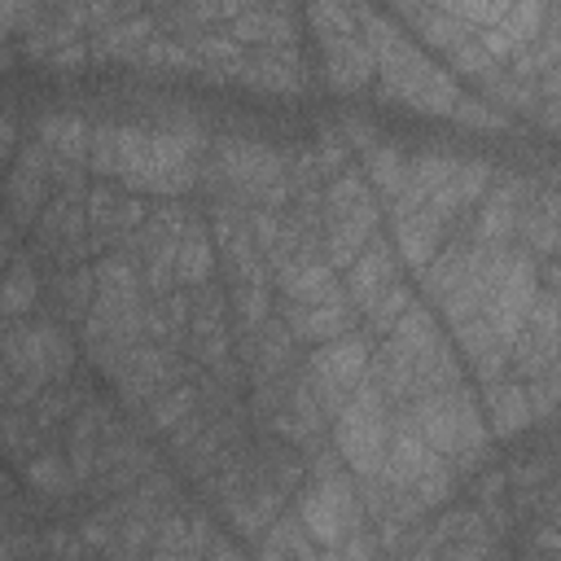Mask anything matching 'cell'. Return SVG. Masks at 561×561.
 I'll return each instance as SVG.
<instances>
[{
	"mask_svg": "<svg viewBox=\"0 0 561 561\" xmlns=\"http://www.w3.org/2000/svg\"><path fill=\"white\" fill-rule=\"evenodd\" d=\"M416 430L430 438V447L443 460H460V465H473L486 443V425H482L478 408L456 386L425 390V399L416 403Z\"/></svg>",
	"mask_w": 561,
	"mask_h": 561,
	"instance_id": "6da1fadb",
	"label": "cell"
},
{
	"mask_svg": "<svg viewBox=\"0 0 561 561\" xmlns=\"http://www.w3.org/2000/svg\"><path fill=\"white\" fill-rule=\"evenodd\" d=\"M337 451L346 456V465L364 478H377L386 465V447H390V430H386V390L377 381H359L355 394L342 399V416H337Z\"/></svg>",
	"mask_w": 561,
	"mask_h": 561,
	"instance_id": "7a4b0ae2",
	"label": "cell"
},
{
	"mask_svg": "<svg viewBox=\"0 0 561 561\" xmlns=\"http://www.w3.org/2000/svg\"><path fill=\"white\" fill-rule=\"evenodd\" d=\"M302 526H307V535L316 543L346 552L351 548V535L359 530V500H355L351 482L337 478V473L320 478L307 491V500H302Z\"/></svg>",
	"mask_w": 561,
	"mask_h": 561,
	"instance_id": "3957f363",
	"label": "cell"
},
{
	"mask_svg": "<svg viewBox=\"0 0 561 561\" xmlns=\"http://www.w3.org/2000/svg\"><path fill=\"white\" fill-rule=\"evenodd\" d=\"M368 368V346L359 337H337L311 359V394L324 403H342Z\"/></svg>",
	"mask_w": 561,
	"mask_h": 561,
	"instance_id": "277c9868",
	"label": "cell"
},
{
	"mask_svg": "<svg viewBox=\"0 0 561 561\" xmlns=\"http://www.w3.org/2000/svg\"><path fill=\"white\" fill-rule=\"evenodd\" d=\"M373 232V206L355 180H337L329 193V241L337 259H355Z\"/></svg>",
	"mask_w": 561,
	"mask_h": 561,
	"instance_id": "5b68a950",
	"label": "cell"
},
{
	"mask_svg": "<svg viewBox=\"0 0 561 561\" xmlns=\"http://www.w3.org/2000/svg\"><path fill=\"white\" fill-rule=\"evenodd\" d=\"M491 421H495L500 434H517L530 421V394H526V386H508V381L491 386Z\"/></svg>",
	"mask_w": 561,
	"mask_h": 561,
	"instance_id": "8992f818",
	"label": "cell"
}]
</instances>
